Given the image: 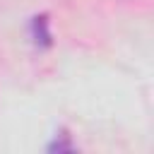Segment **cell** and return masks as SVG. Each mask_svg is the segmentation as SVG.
I'll use <instances>...</instances> for the list:
<instances>
[{"label": "cell", "mask_w": 154, "mask_h": 154, "mask_svg": "<svg viewBox=\"0 0 154 154\" xmlns=\"http://www.w3.org/2000/svg\"><path fill=\"white\" fill-rule=\"evenodd\" d=\"M29 38L34 43V48L38 51H48L53 46V34H51V19L46 12L34 14L29 19Z\"/></svg>", "instance_id": "cell-1"}, {"label": "cell", "mask_w": 154, "mask_h": 154, "mask_svg": "<svg viewBox=\"0 0 154 154\" xmlns=\"http://www.w3.org/2000/svg\"><path fill=\"white\" fill-rule=\"evenodd\" d=\"M51 154H65V152H75V142H72V137L67 135V130H60L55 137H53V142L46 147Z\"/></svg>", "instance_id": "cell-2"}]
</instances>
